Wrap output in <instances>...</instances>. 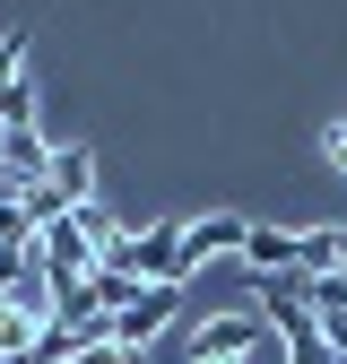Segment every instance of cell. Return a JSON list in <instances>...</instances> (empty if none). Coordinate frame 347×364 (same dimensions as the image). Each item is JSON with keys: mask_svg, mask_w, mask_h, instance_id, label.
I'll return each instance as SVG.
<instances>
[{"mask_svg": "<svg viewBox=\"0 0 347 364\" xmlns=\"http://www.w3.org/2000/svg\"><path fill=\"white\" fill-rule=\"evenodd\" d=\"M105 243H113V217L87 200V208H70V217H53L35 235V269L53 278V295H70V287H87L105 269Z\"/></svg>", "mask_w": 347, "mask_h": 364, "instance_id": "obj_1", "label": "cell"}, {"mask_svg": "<svg viewBox=\"0 0 347 364\" xmlns=\"http://www.w3.org/2000/svg\"><path fill=\"white\" fill-rule=\"evenodd\" d=\"M105 269H122V278H139V287H183V278H191V260H183V225L113 235V243H105Z\"/></svg>", "mask_w": 347, "mask_h": 364, "instance_id": "obj_2", "label": "cell"}, {"mask_svg": "<svg viewBox=\"0 0 347 364\" xmlns=\"http://www.w3.org/2000/svg\"><path fill=\"white\" fill-rule=\"evenodd\" d=\"M269 347V321L260 312H217V321L191 330V364H252Z\"/></svg>", "mask_w": 347, "mask_h": 364, "instance_id": "obj_3", "label": "cell"}, {"mask_svg": "<svg viewBox=\"0 0 347 364\" xmlns=\"http://www.w3.org/2000/svg\"><path fill=\"white\" fill-rule=\"evenodd\" d=\"M165 321H174V287H139V295L113 312V347H130V355H139V347H148Z\"/></svg>", "mask_w": 347, "mask_h": 364, "instance_id": "obj_4", "label": "cell"}, {"mask_svg": "<svg viewBox=\"0 0 347 364\" xmlns=\"http://www.w3.org/2000/svg\"><path fill=\"white\" fill-rule=\"evenodd\" d=\"M43 191H53V208H87V200H96V156H87V148H53Z\"/></svg>", "mask_w": 347, "mask_h": 364, "instance_id": "obj_5", "label": "cell"}, {"mask_svg": "<svg viewBox=\"0 0 347 364\" xmlns=\"http://www.w3.org/2000/svg\"><path fill=\"white\" fill-rule=\"evenodd\" d=\"M243 235H252V217H235V208H217V217H191V225H183V260L200 269L208 252H243Z\"/></svg>", "mask_w": 347, "mask_h": 364, "instance_id": "obj_6", "label": "cell"}, {"mask_svg": "<svg viewBox=\"0 0 347 364\" xmlns=\"http://www.w3.org/2000/svg\"><path fill=\"white\" fill-rule=\"evenodd\" d=\"M18 70H26V26H9V35H0V96L18 87Z\"/></svg>", "mask_w": 347, "mask_h": 364, "instance_id": "obj_7", "label": "cell"}]
</instances>
